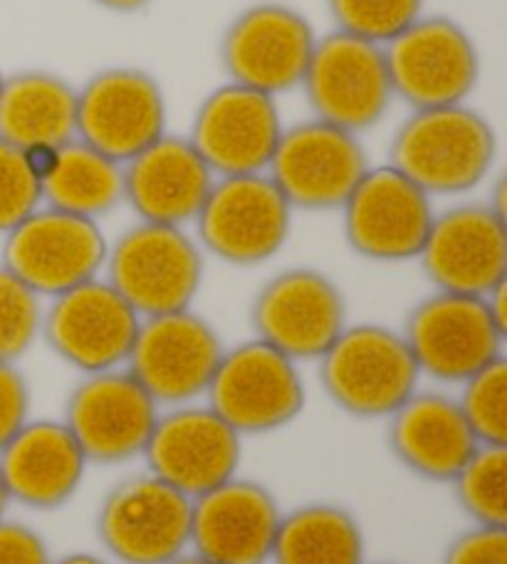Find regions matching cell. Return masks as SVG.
Returning <instances> with one entry per match:
<instances>
[{
  "instance_id": "1",
  "label": "cell",
  "mask_w": 507,
  "mask_h": 564,
  "mask_svg": "<svg viewBox=\"0 0 507 564\" xmlns=\"http://www.w3.org/2000/svg\"><path fill=\"white\" fill-rule=\"evenodd\" d=\"M495 156L498 134L468 105L416 109L389 147V166L431 198L478 188L490 176Z\"/></svg>"
},
{
  "instance_id": "2",
  "label": "cell",
  "mask_w": 507,
  "mask_h": 564,
  "mask_svg": "<svg viewBox=\"0 0 507 564\" xmlns=\"http://www.w3.org/2000/svg\"><path fill=\"white\" fill-rule=\"evenodd\" d=\"M320 384L342 414L387 421L419 391L421 371L401 329L347 325L317 359Z\"/></svg>"
},
{
  "instance_id": "3",
  "label": "cell",
  "mask_w": 507,
  "mask_h": 564,
  "mask_svg": "<svg viewBox=\"0 0 507 564\" xmlns=\"http://www.w3.org/2000/svg\"><path fill=\"white\" fill-rule=\"evenodd\" d=\"M203 270V248L186 228L139 220L109 246L105 280L144 319L191 310Z\"/></svg>"
},
{
  "instance_id": "4",
  "label": "cell",
  "mask_w": 507,
  "mask_h": 564,
  "mask_svg": "<svg viewBox=\"0 0 507 564\" xmlns=\"http://www.w3.org/2000/svg\"><path fill=\"white\" fill-rule=\"evenodd\" d=\"M203 399L246 438L292 426L304 411L308 389L298 361L252 337L223 351Z\"/></svg>"
},
{
  "instance_id": "5",
  "label": "cell",
  "mask_w": 507,
  "mask_h": 564,
  "mask_svg": "<svg viewBox=\"0 0 507 564\" xmlns=\"http://www.w3.org/2000/svg\"><path fill=\"white\" fill-rule=\"evenodd\" d=\"M292 214L268 174L218 176L194 220L203 253L236 268L262 265L285 248Z\"/></svg>"
},
{
  "instance_id": "6",
  "label": "cell",
  "mask_w": 507,
  "mask_h": 564,
  "mask_svg": "<svg viewBox=\"0 0 507 564\" xmlns=\"http://www.w3.org/2000/svg\"><path fill=\"white\" fill-rule=\"evenodd\" d=\"M401 335L421 377L461 387L505 357L507 329L493 317L485 297L435 290L411 307Z\"/></svg>"
},
{
  "instance_id": "7",
  "label": "cell",
  "mask_w": 507,
  "mask_h": 564,
  "mask_svg": "<svg viewBox=\"0 0 507 564\" xmlns=\"http://www.w3.org/2000/svg\"><path fill=\"white\" fill-rule=\"evenodd\" d=\"M393 99L416 109L465 105L481 77L473 37L449 15H421L384 45Z\"/></svg>"
},
{
  "instance_id": "8",
  "label": "cell",
  "mask_w": 507,
  "mask_h": 564,
  "mask_svg": "<svg viewBox=\"0 0 507 564\" xmlns=\"http://www.w3.org/2000/svg\"><path fill=\"white\" fill-rule=\"evenodd\" d=\"M109 243L97 220L40 206L3 236L0 265L43 300L105 273Z\"/></svg>"
},
{
  "instance_id": "9",
  "label": "cell",
  "mask_w": 507,
  "mask_h": 564,
  "mask_svg": "<svg viewBox=\"0 0 507 564\" xmlns=\"http://www.w3.org/2000/svg\"><path fill=\"white\" fill-rule=\"evenodd\" d=\"M95 528L115 564H169L191 547V498L139 473L101 498Z\"/></svg>"
},
{
  "instance_id": "10",
  "label": "cell",
  "mask_w": 507,
  "mask_h": 564,
  "mask_svg": "<svg viewBox=\"0 0 507 564\" xmlns=\"http://www.w3.org/2000/svg\"><path fill=\"white\" fill-rule=\"evenodd\" d=\"M314 45L317 33L298 8L262 0L223 30L218 59L228 83L278 97L302 85Z\"/></svg>"
},
{
  "instance_id": "11",
  "label": "cell",
  "mask_w": 507,
  "mask_h": 564,
  "mask_svg": "<svg viewBox=\"0 0 507 564\" xmlns=\"http://www.w3.org/2000/svg\"><path fill=\"white\" fill-rule=\"evenodd\" d=\"M300 87L314 119L357 137L377 127L393 105L384 47L339 30L317 37Z\"/></svg>"
},
{
  "instance_id": "12",
  "label": "cell",
  "mask_w": 507,
  "mask_h": 564,
  "mask_svg": "<svg viewBox=\"0 0 507 564\" xmlns=\"http://www.w3.org/2000/svg\"><path fill=\"white\" fill-rule=\"evenodd\" d=\"M220 335L194 310L144 317L125 369L161 409L206 397L223 357Z\"/></svg>"
},
{
  "instance_id": "13",
  "label": "cell",
  "mask_w": 507,
  "mask_h": 564,
  "mask_svg": "<svg viewBox=\"0 0 507 564\" xmlns=\"http://www.w3.org/2000/svg\"><path fill=\"white\" fill-rule=\"evenodd\" d=\"M256 339L292 361H317L347 322V300L317 268H288L262 282L250 305Z\"/></svg>"
},
{
  "instance_id": "14",
  "label": "cell",
  "mask_w": 507,
  "mask_h": 564,
  "mask_svg": "<svg viewBox=\"0 0 507 564\" xmlns=\"http://www.w3.org/2000/svg\"><path fill=\"white\" fill-rule=\"evenodd\" d=\"M169 105L147 69L105 67L77 87V137L125 166L166 134Z\"/></svg>"
},
{
  "instance_id": "15",
  "label": "cell",
  "mask_w": 507,
  "mask_h": 564,
  "mask_svg": "<svg viewBox=\"0 0 507 564\" xmlns=\"http://www.w3.org/2000/svg\"><path fill=\"white\" fill-rule=\"evenodd\" d=\"M161 406L125 367L85 375L69 391L63 423L89 466H119L144 456Z\"/></svg>"
},
{
  "instance_id": "16",
  "label": "cell",
  "mask_w": 507,
  "mask_h": 564,
  "mask_svg": "<svg viewBox=\"0 0 507 564\" xmlns=\"http://www.w3.org/2000/svg\"><path fill=\"white\" fill-rule=\"evenodd\" d=\"M339 210L347 246L371 263L419 258L435 216L431 196L389 164L369 166Z\"/></svg>"
},
{
  "instance_id": "17",
  "label": "cell",
  "mask_w": 507,
  "mask_h": 564,
  "mask_svg": "<svg viewBox=\"0 0 507 564\" xmlns=\"http://www.w3.org/2000/svg\"><path fill=\"white\" fill-rule=\"evenodd\" d=\"M139 325L134 307L99 275L50 300L40 337L85 377L125 367Z\"/></svg>"
},
{
  "instance_id": "18",
  "label": "cell",
  "mask_w": 507,
  "mask_h": 564,
  "mask_svg": "<svg viewBox=\"0 0 507 564\" xmlns=\"http://www.w3.org/2000/svg\"><path fill=\"white\" fill-rule=\"evenodd\" d=\"M367 171L357 134L312 117L282 132L266 174L295 210H339Z\"/></svg>"
},
{
  "instance_id": "19",
  "label": "cell",
  "mask_w": 507,
  "mask_h": 564,
  "mask_svg": "<svg viewBox=\"0 0 507 564\" xmlns=\"http://www.w3.org/2000/svg\"><path fill=\"white\" fill-rule=\"evenodd\" d=\"M147 470L186 498H198L238 476L242 436L208 404L161 409L144 448Z\"/></svg>"
},
{
  "instance_id": "20",
  "label": "cell",
  "mask_w": 507,
  "mask_h": 564,
  "mask_svg": "<svg viewBox=\"0 0 507 564\" xmlns=\"http://www.w3.org/2000/svg\"><path fill=\"white\" fill-rule=\"evenodd\" d=\"M282 132L276 97L226 83L198 105L188 141L216 178L242 176L266 174Z\"/></svg>"
},
{
  "instance_id": "21",
  "label": "cell",
  "mask_w": 507,
  "mask_h": 564,
  "mask_svg": "<svg viewBox=\"0 0 507 564\" xmlns=\"http://www.w3.org/2000/svg\"><path fill=\"white\" fill-rule=\"evenodd\" d=\"M441 292L485 297L507 282V220L488 204H463L433 216L416 258Z\"/></svg>"
},
{
  "instance_id": "22",
  "label": "cell",
  "mask_w": 507,
  "mask_h": 564,
  "mask_svg": "<svg viewBox=\"0 0 507 564\" xmlns=\"http://www.w3.org/2000/svg\"><path fill=\"white\" fill-rule=\"evenodd\" d=\"M282 508L272 490L230 478L191 500V552L211 564H270Z\"/></svg>"
},
{
  "instance_id": "23",
  "label": "cell",
  "mask_w": 507,
  "mask_h": 564,
  "mask_svg": "<svg viewBox=\"0 0 507 564\" xmlns=\"http://www.w3.org/2000/svg\"><path fill=\"white\" fill-rule=\"evenodd\" d=\"M87 468L63 419H30L0 448V478L10 502L35 512L65 508L83 488Z\"/></svg>"
},
{
  "instance_id": "24",
  "label": "cell",
  "mask_w": 507,
  "mask_h": 564,
  "mask_svg": "<svg viewBox=\"0 0 507 564\" xmlns=\"http://www.w3.org/2000/svg\"><path fill=\"white\" fill-rule=\"evenodd\" d=\"M125 200L144 224H194L216 176L188 137L164 134L125 166Z\"/></svg>"
},
{
  "instance_id": "25",
  "label": "cell",
  "mask_w": 507,
  "mask_h": 564,
  "mask_svg": "<svg viewBox=\"0 0 507 564\" xmlns=\"http://www.w3.org/2000/svg\"><path fill=\"white\" fill-rule=\"evenodd\" d=\"M387 443L403 470L443 486L481 446L459 401L439 391H416L393 411L387 419Z\"/></svg>"
},
{
  "instance_id": "26",
  "label": "cell",
  "mask_w": 507,
  "mask_h": 564,
  "mask_svg": "<svg viewBox=\"0 0 507 564\" xmlns=\"http://www.w3.org/2000/svg\"><path fill=\"white\" fill-rule=\"evenodd\" d=\"M77 137V87L45 69L6 75L0 139L18 149L63 147Z\"/></svg>"
},
{
  "instance_id": "27",
  "label": "cell",
  "mask_w": 507,
  "mask_h": 564,
  "mask_svg": "<svg viewBox=\"0 0 507 564\" xmlns=\"http://www.w3.org/2000/svg\"><path fill=\"white\" fill-rule=\"evenodd\" d=\"M367 538L339 502H302L282 510L270 564H364Z\"/></svg>"
},
{
  "instance_id": "28",
  "label": "cell",
  "mask_w": 507,
  "mask_h": 564,
  "mask_svg": "<svg viewBox=\"0 0 507 564\" xmlns=\"http://www.w3.org/2000/svg\"><path fill=\"white\" fill-rule=\"evenodd\" d=\"M43 204L65 214L99 220L125 200V169L79 139L60 147L43 178Z\"/></svg>"
},
{
  "instance_id": "29",
  "label": "cell",
  "mask_w": 507,
  "mask_h": 564,
  "mask_svg": "<svg viewBox=\"0 0 507 564\" xmlns=\"http://www.w3.org/2000/svg\"><path fill=\"white\" fill-rule=\"evenodd\" d=\"M449 486L471 525L507 528V446H478Z\"/></svg>"
},
{
  "instance_id": "30",
  "label": "cell",
  "mask_w": 507,
  "mask_h": 564,
  "mask_svg": "<svg viewBox=\"0 0 507 564\" xmlns=\"http://www.w3.org/2000/svg\"><path fill=\"white\" fill-rule=\"evenodd\" d=\"M481 446H507V359H498L461 384L455 399Z\"/></svg>"
},
{
  "instance_id": "31",
  "label": "cell",
  "mask_w": 507,
  "mask_h": 564,
  "mask_svg": "<svg viewBox=\"0 0 507 564\" xmlns=\"http://www.w3.org/2000/svg\"><path fill=\"white\" fill-rule=\"evenodd\" d=\"M425 0H327L339 33L387 45L423 15Z\"/></svg>"
},
{
  "instance_id": "32",
  "label": "cell",
  "mask_w": 507,
  "mask_h": 564,
  "mask_svg": "<svg viewBox=\"0 0 507 564\" xmlns=\"http://www.w3.org/2000/svg\"><path fill=\"white\" fill-rule=\"evenodd\" d=\"M43 300L0 265V361L25 357L43 327Z\"/></svg>"
},
{
  "instance_id": "33",
  "label": "cell",
  "mask_w": 507,
  "mask_h": 564,
  "mask_svg": "<svg viewBox=\"0 0 507 564\" xmlns=\"http://www.w3.org/2000/svg\"><path fill=\"white\" fill-rule=\"evenodd\" d=\"M43 206V188L18 147L0 139V236Z\"/></svg>"
},
{
  "instance_id": "34",
  "label": "cell",
  "mask_w": 507,
  "mask_h": 564,
  "mask_svg": "<svg viewBox=\"0 0 507 564\" xmlns=\"http://www.w3.org/2000/svg\"><path fill=\"white\" fill-rule=\"evenodd\" d=\"M441 564H507V528L471 525L443 550Z\"/></svg>"
},
{
  "instance_id": "35",
  "label": "cell",
  "mask_w": 507,
  "mask_h": 564,
  "mask_svg": "<svg viewBox=\"0 0 507 564\" xmlns=\"http://www.w3.org/2000/svg\"><path fill=\"white\" fill-rule=\"evenodd\" d=\"M30 421V387L13 361H0V448Z\"/></svg>"
},
{
  "instance_id": "36",
  "label": "cell",
  "mask_w": 507,
  "mask_h": 564,
  "mask_svg": "<svg viewBox=\"0 0 507 564\" xmlns=\"http://www.w3.org/2000/svg\"><path fill=\"white\" fill-rule=\"evenodd\" d=\"M0 564H53V555L35 528L0 518Z\"/></svg>"
},
{
  "instance_id": "37",
  "label": "cell",
  "mask_w": 507,
  "mask_h": 564,
  "mask_svg": "<svg viewBox=\"0 0 507 564\" xmlns=\"http://www.w3.org/2000/svg\"><path fill=\"white\" fill-rule=\"evenodd\" d=\"M95 6L111 10V13H139L144 10L151 0H93Z\"/></svg>"
},
{
  "instance_id": "38",
  "label": "cell",
  "mask_w": 507,
  "mask_h": 564,
  "mask_svg": "<svg viewBox=\"0 0 507 564\" xmlns=\"http://www.w3.org/2000/svg\"><path fill=\"white\" fill-rule=\"evenodd\" d=\"M53 564H115V562H111L109 557L93 555V552H73V555L53 560Z\"/></svg>"
},
{
  "instance_id": "39",
  "label": "cell",
  "mask_w": 507,
  "mask_h": 564,
  "mask_svg": "<svg viewBox=\"0 0 507 564\" xmlns=\"http://www.w3.org/2000/svg\"><path fill=\"white\" fill-rule=\"evenodd\" d=\"M169 564H211V562H206V560H201L198 555H194V552H184V555L181 557H176V560H171Z\"/></svg>"
},
{
  "instance_id": "40",
  "label": "cell",
  "mask_w": 507,
  "mask_h": 564,
  "mask_svg": "<svg viewBox=\"0 0 507 564\" xmlns=\"http://www.w3.org/2000/svg\"><path fill=\"white\" fill-rule=\"evenodd\" d=\"M10 506V498L6 492V486H3V478H0V518H6V510Z\"/></svg>"
},
{
  "instance_id": "41",
  "label": "cell",
  "mask_w": 507,
  "mask_h": 564,
  "mask_svg": "<svg viewBox=\"0 0 507 564\" xmlns=\"http://www.w3.org/2000/svg\"><path fill=\"white\" fill-rule=\"evenodd\" d=\"M364 564H399V562H364Z\"/></svg>"
},
{
  "instance_id": "42",
  "label": "cell",
  "mask_w": 507,
  "mask_h": 564,
  "mask_svg": "<svg viewBox=\"0 0 507 564\" xmlns=\"http://www.w3.org/2000/svg\"><path fill=\"white\" fill-rule=\"evenodd\" d=\"M3 79H6V75H3V69H0V89H3Z\"/></svg>"
}]
</instances>
